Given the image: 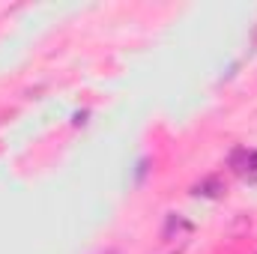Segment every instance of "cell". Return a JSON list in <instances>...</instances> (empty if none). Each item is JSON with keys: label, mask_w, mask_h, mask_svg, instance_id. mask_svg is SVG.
<instances>
[{"label": "cell", "mask_w": 257, "mask_h": 254, "mask_svg": "<svg viewBox=\"0 0 257 254\" xmlns=\"http://www.w3.org/2000/svg\"><path fill=\"white\" fill-rule=\"evenodd\" d=\"M239 159H242V168L239 171H257V153H236L233 162H239Z\"/></svg>", "instance_id": "cell-1"}]
</instances>
